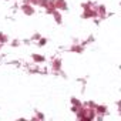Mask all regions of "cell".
<instances>
[{"mask_svg": "<svg viewBox=\"0 0 121 121\" xmlns=\"http://www.w3.org/2000/svg\"><path fill=\"white\" fill-rule=\"evenodd\" d=\"M22 9H23V12H24L26 14H33V13H34V9L31 7V4H24Z\"/></svg>", "mask_w": 121, "mask_h": 121, "instance_id": "2", "label": "cell"}, {"mask_svg": "<svg viewBox=\"0 0 121 121\" xmlns=\"http://www.w3.org/2000/svg\"><path fill=\"white\" fill-rule=\"evenodd\" d=\"M54 4H56V9H67V4H66V2H64V0H56V2H54Z\"/></svg>", "mask_w": 121, "mask_h": 121, "instance_id": "1", "label": "cell"}, {"mask_svg": "<svg viewBox=\"0 0 121 121\" xmlns=\"http://www.w3.org/2000/svg\"><path fill=\"white\" fill-rule=\"evenodd\" d=\"M60 64H61V61H60V60H56V61L53 63V69L54 70H60V67H61Z\"/></svg>", "mask_w": 121, "mask_h": 121, "instance_id": "4", "label": "cell"}, {"mask_svg": "<svg viewBox=\"0 0 121 121\" xmlns=\"http://www.w3.org/2000/svg\"><path fill=\"white\" fill-rule=\"evenodd\" d=\"M33 58H34V61H37V63L44 61V57H43V56H37V54H34V56H33Z\"/></svg>", "mask_w": 121, "mask_h": 121, "instance_id": "3", "label": "cell"}]
</instances>
